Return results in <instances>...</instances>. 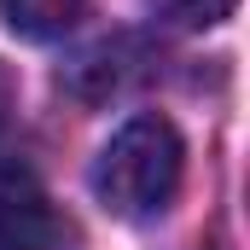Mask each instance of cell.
I'll return each mask as SVG.
<instances>
[{
	"instance_id": "7a4b0ae2",
	"label": "cell",
	"mask_w": 250,
	"mask_h": 250,
	"mask_svg": "<svg viewBox=\"0 0 250 250\" xmlns=\"http://www.w3.org/2000/svg\"><path fill=\"white\" fill-rule=\"evenodd\" d=\"M64 239L59 209L47 192H35L18 175H0V250H53Z\"/></svg>"
},
{
	"instance_id": "5b68a950",
	"label": "cell",
	"mask_w": 250,
	"mask_h": 250,
	"mask_svg": "<svg viewBox=\"0 0 250 250\" xmlns=\"http://www.w3.org/2000/svg\"><path fill=\"white\" fill-rule=\"evenodd\" d=\"M12 128H18V87H12V76H6V64H0V151H6Z\"/></svg>"
},
{
	"instance_id": "3957f363",
	"label": "cell",
	"mask_w": 250,
	"mask_h": 250,
	"mask_svg": "<svg viewBox=\"0 0 250 250\" xmlns=\"http://www.w3.org/2000/svg\"><path fill=\"white\" fill-rule=\"evenodd\" d=\"M82 6H87V0H0V18H6V29L23 35V41H59V35L76 29Z\"/></svg>"
},
{
	"instance_id": "6da1fadb",
	"label": "cell",
	"mask_w": 250,
	"mask_h": 250,
	"mask_svg": "<svg viewBox=\"0 0 250 250\" xmlns=\"http://www.w3.org/2000/svg\"><path fill=\"white\" fill-rule=\"evenodd\" d=\"M181 169H187V146L169 117H128L93 157V192L111 215L146 221L169 209V198L181 192Z\"/></svg>"
},
{
	"instance_id": "277c9868",
	"label": "cell",
	"mask_w": 250,
	"mask_h": 250,
	"mask_svg": "<svg viewBox=\"0 0 250 250\" xmlns=\"http://www.w3.org/2000/svg\"><path fill=\"white\" fill-rule=\"evenodd\" d=\"M233 6L239 0H151V12L175 29H209V23L233 18Z\"/></svg>"
}]
</instances>
